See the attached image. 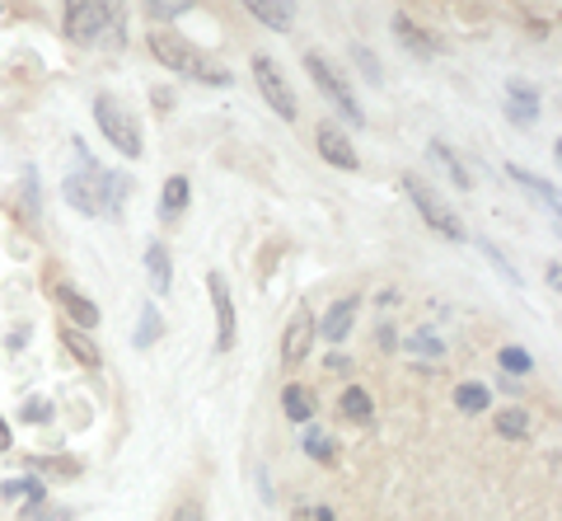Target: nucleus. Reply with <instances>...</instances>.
I'll use <instances>...</instances> for the list:
<instances>
[{
	"mask_svg": "<svg viewBox=\"0 0 562 521\" xmlns=\"http://www.w3.org/2000/svg\"><path fill=\"white\" fill-rule=\"evenodd\" d=\"M76 155H80V169L70 174V179L61 184V193L70 207H80L85 217H113L122 212V202H127V188L132 179L127 174H113V169H103L90 151H85V142H76Z\"/></svg>",
	"mask_w": 562,
	"mask_h": 521,
	"instance_id": "obj_1",
	"label": "nucleus"
},
{
	"mask_svg": "<svg viewBox=\"0 0 562 521\" xmlns=\"http://www.w3.org/2000/svg\"><path fill=\"white\" fill-rule=\"evenodd\" d=\"M150 52H155V62L169 66L173 76H188L198 85H231V71H225V66H216L206 52H198L183 33H173V29H150Z\"/></svg>",
	"mask_w": 562,
	"mask_h": 521,
	"instance_id": "obj_2",
	"label": "nucleus"
},
{
	"mask_svg": "<svg viewBox=\"0 0 562 521\" xmlns=\"http://www.w3.org/2000/svg\"><path fill=\"white\" fill-rule=\"evenodd\" d=\"M61 29L76 47H117L122 43V10L94 5V0H76V5H66Z\"/></svg>",
	"mask_w": 562,
	"mask_h": 521,
	"instance_id": "obj_3",
	"label": "nucleus"
},
{
	"mask_svg": "<svg viewBox=\"0 0 562 521\" xmlns=\"http://www.w3.org/2000/svg\"><path fill=\"white\" fill-rule=\"evenodd\" d=\"M305 66H310V80L319 85V95L338 109L351 128H366V113H361V103H357V90L347 85V76L333 66L328 57H319V52H305Z\"/></svg>",
	"mask_w": 562,
	"mask_h": 521,
	"instance_id": "obj_4",
	"label": "nucleus"
},
{
	"mask_svg": "<svg viewBox=\"0 0 562 521\" xmlns=\"http://www.w3.org/2000/svg\"><path fill=\"white\" fill-rule=\"evenodd\" d=\"M403 188H408L413 207H417L422 221H427L436 235H446V240H464V221L454 217V207H450L441 193H436V188H431L427 179H417V174H403Z\"/></svg>",
	"mask_w": 562,
	"mask_h": 521,
	"instance_id": "obj_5",
	"label": "nucleus"
},
{
	"mask_svg": "<svg viewBox=\"0 0 562 521\" xmlns=\"http://www.w3.org/2000/svg\"><path fill=\"white\" fill-rule=\"evenodd\" d=\"M94 123L103 132V142H113L122 155H132V160L146 151V146H140V123L127 109H122L113 95H94Z\"/></svg>",
	"mask_w": 562,
	"mask_h": 521,
	"instance_id": "obj_6",
	"label": "nucleus"
},
{
	"mask_svg": "<svg viewBox=\"0 0 562 521\" xmlns=\"http://www.w3.org/2000/svg\"><path fill=\"white\" fill-rule=\"evenodd\" d=\"M254 80H258V90H262V99H268V109L281 118V123H295V90L286 85V76L277 71V62L272 57H254Z\"/></svg>",
	"mask_w": 562,
	"mask_h": 521,
	"instance_id": "obj_7",
	"label": "nucleus"
},
{
	"mask_svg": "<svg viewBox=\"0 0 562 521\" xmlns=\"http://www.w3.org/2000/svg\"><path fill=\"white\" fill-rule=\"evenodd\" d=\"M314 339H319V329H314V310H310V306H301V310L291 315L286 334H281V362H286V367H301V362L310 357Z\"/></svg>",
	"mask_w": 562,
	"mask_h": 521,
	"instance_id": "obj_8",
	"label": "nucleus"
},
{
	"mask_svg": "<svg viewBox=\"0 0 562 521\" xmlns=\"http://www.w3.org/2000/svg\"><path fill=\"white\" fill-rule=\"evenodd\" d=\"M206 287H211V306H216V347H221V353H231V347H235V301H231V287H225L221 273H211Z\"/></svg>",
	"mask_w": 562,
	"mask_h": 521,
	"instance_id": "obj_9",
	"label": "nucleus"
},
{
	"mask_svg": "<svg viewBox=\"0 0 562 521\" xmlns=\"http://www.w3.org/2000/svg\"><path fill=\"white\" fill-rule=\"evenodd\" d=\"M314 142H319V155L328 165H338V169H357V146L347 142V132L338 123H319L314 128Z\"/></svg>",
	"mask_w": 562,
	"mask_h": 521,
	"instance_id": "obj_10",
	"label": "nucleus"
},
{
	"mask_svg": "<svg viewBox=\"0 0 562 521\" xmlns=\"http://www.w3.org/2000/svg\"><path fill=\"white\" fill-rule=\"evenodd\" d=\"M52 301H57L66 315H70V324L85 329V334H90V329H99V306H94L90 297H80L76 287H66V282H61V287H52Z\"/></svg>",
	"mask_w": 562,
	"mask_h": 521,
	"instance_id": "obj_11",
	"label": "nucleus"
},
{
	"mask_svg": "<svg viewBox=\"0 0 562 521\" xmlns=\"http://www.w3.org/2000/svg\"><path fill=\"white\" fill-rule=\"evenodd\" d=\"M357 310H361V301H357V297H342V301H333V306H328V315H324L319 324H314V329H319V334H324L328 343H342V339L351 334V329H357Z\"/></svg>",
	"mask_w": 562,
	"mask_h": 521,
	"instance_id": "obj_12",
	"label": "nucleus"
},
{
	"mask_svg": "<svg viewBox=\"0 0 562 521\" xmlns=\"http://www.w3.org/2000/svg\"><path fill=\"white\" fill-rule=\"evenodd\" d=\"M506 118L520 128H530L535 118H539V90L535 85H525V80H506Z\"/></svg>",
	"mask_w": 562,
	"mask_h": 521,
	"instance_id": "obj_13",
	"label": "nucleus"
},
{
	"mask_svg": "<svg viewBox=\"0 0 562 521\" xmlns=\"http://www.w3.org/2000/svg\"><path fill=\"white\" fill-rule=\"evenodd\" d=\"M427 160L441 165L446 179H450L454 188H473V184H479V179H473V169L464 165V155L454 151V146H446V142H431V146H427Z\"/></svg>",
	"mask_w": 562,
	"mask_h": 521,
	"instance_id": "obj_14",
	"label": "nucleus"
},
{
	"mask_svg": "<svg viewBox=\"0 0 562 521\" xmlns=\"http://www.w3.org/2000/svg\"><path fill=\"white\" fill-rule=\"evenodd\" d=\"M506 179H512V184H520V188H525V193H530V198H539L543 207H549V212H558V188H553L549 179H539V174H530L525 165H506Z\"/></svg>",
	"mask_w": 562,
	"mask_h": 521,
	"instance_id": "obj_15",
	"label": "nucleus"
},
{
	"mask_svg": "<svg viewBox=\"0 0 562 521\" xmlns=\"http://www.w3.org/2000/svg\"><path fill=\"white\" fill-rule=\"evenodd\" d=\"M61 343H66V353L80 362V367H103V353H99V343L85 334V329H76V324H66L61 329Z\"/></svg>",
	"mask_w": 562,
	"mask_h": 521,
	"instance_id": "obj_16",
	"label": "nucleus"
},
{
	"mask_svg": "<svg viewBox=\"0 0 562 521\" xmlns=\"http://www.w3.org/2000/svg\"><path fill=\"white\" fill-rule=\"evenodd\" d=\"M146 273H150V287L160 291V297H169V287H173V264H169V250L160 245V240H150V245H146Z\"/></svg>",
	"mask_w": 562,
	"mask_h": 521,
	"instance_id": "obj_17",
	"label": "nucleus"
},
{
	"mask_svg": "<svg viewBox=\"0 0 562 521\" xmlns=\"http://www.w3.org/2000/svg\"><path fill=\"white\" fill-rule=\"evenodd\" d=\"M394 33H398V43H408L417 57H431V52H441V43L431 38V33H422L408 14H394Z\"/></svg>",
	"mask_w": 562,
	"mask_h": 521,
	"instance_id": "obj_18",
	"label": "nucleus"
},
{
	"mask_svg": "<svg viewBox=\"0 0 562 521\" xmlns=\"http://www.w3.org/2000/svg\"><path fill=\"white\" fill-rule=\"evenodd\" d=\"M281 409H286L291 423H310L314 419V390L310 386H286L281 390Z\"/></svg>",
	"mask_w": 562,
	"mask_h": 521,
	"instance_id": "obj_19",
	"label": "nucleus"
},
{
	"mask_svg": "<svg viewBox=\"0 0 562 521\" xmlns=\"http://www.w3.org/2000/svg\"><path fill=\"white\" fill-rule=\"evenodd\" d=\"M183 212H188V179H183V174H173V179L165 184V193H160V217L179 221Z\"/></svg>",
	"mask_w": 562,
	"mask_h": 521,
	"instance_id": "obj_20",
	"label": "nucleus"
},
{
	"mask_svg": "<svg viewBox=\"0 0 562 521\" xmlns=\"http://www.w3.org/2000/svg\"><path fill=\"white\" fill-rule=\"evenodd\" d=\"M249 14H254L258 24H268V29H277V33H286L291 20H295V5H268V0H254Z\"/></svg>",
	"mask_w": 562,
	"mask_h": 521,
	"instance_id": "obj_21",
	"label": "nucleus"
},
{
	"mask_svg": "<svg viewBox=\"0 0 562 521\" xmlns=\"http://www.w3.org/2000/svg\"><path fill=\"white\" fill-rule=\"evenodd\" d=\"M371 413H375V399L366 395L361 386H347V395H342V419H351V423H371Z\"/></svg>",
	"mask_w": 562,
	"mask_h": 521,
	"instance_id": "obj_22",
	"label": "nucleus"
},
{
	"mask_svg": "<svg viewBox=\"0 0 562 521\" xmlns=\"http://www.w3.org/2000/svg\"><path fill=\"white\" fill-rule=\"evenodd\" d=\"M497 432L502 437H512V442L530 437V419H525V409H502L497 413Z\"/></svg>",
	"mask_w": 562,
	"mask_h": 521,
	"instance_id": "obj_23",
	"label": "nucleus"
},
{
	"mask_svg": "<svg viewBox=\"0 0 562 521\" xmlns=\"http://www.w3.org/2000/svg\"><path fill=\"white\" fill-rule=\"evenodd\" d=\"M165 334V324H160V310H155V306H146V310H140V329H136V347H150L155 339H160Z\"/></svg>",
	"mask_w": 562,
	"mask_h": 521,
	"instance_id": "obj_24",
	"label": "nucleus"
},
{
	"mask_svg": "<svg viewBox=\"0 0 562 521\" xmlns=\"http://www.w3.org/2000/svg\"><path fill=\"white\" fill-rule=\"evenodd\" d=\"M454 404H460L464 413H483L487 409V386H473V380H469V386L454 390Z\"/></svg>",
	"mask_w": 562,
	"mask_h": 521,
	"instance_id": "obj_25",
	"label": "nucleus"
},
{
	"mask_svg": "<svg viewBox=\"0 0 562 521\" xmlns=\"http://www.w3.org/2000/svg\"><path fill=\"white\" fill-rule=\"evenodd\" d=\"M188 10H192L188 0H169V5H165V0H155V5H146V14H150L155 24H165V20H183Z\"/></svg>",
	"mask_w": 562,
	"mask_h": 521,
	"instance_id": "obj_26",
	"label": "nucleus"
},
{
	"mask_svg": "<svg viewBox=\"0 0 562 521\" xmlns=\"http://www.w3.org/2000/svg\"><path fill=\"white\" fill-rule=\"evenodd\" d=\"M408 347H413L417 357H446V343L436 339V334H427V329H422V334H413V339H408Z\"/></svg>",
	"mask_w": 562,
	"mask_h": 521,
	"instance_id": "obj_27",
	"label": "nucleus"
},
{
	"mask_svg": "<svg viewBox=\"0 0 562 521\" xmlns=\"http://www.w3.org/2000/svg\"><path fill=\"white\" fill-rule=\"evenodd\" d=\"M535 362H530V353L525 347H502V372H512V376H525Z\"/></svg>",
	"mask_w": 562,
	"mask_h": 521,
	"instance_id": "obj_28",
	"label": "nucleus"
},
{
	"mask_svg": "<svg viewBox=\"0 0 562 521\" xmlns=\"http://www.w3.org/2000/svg\"><path fill=\"white\" fill-rule=\"evenodd\" d=\"M305 451L314 461H333V437H328V432H319V428H310L305 432Z\"/></svg>",
	"mask_w": 562,
	"mask_h": 521,
	"instance_id": "obj_29",
	"label": "nucleus"
},
{
	"mask_svg": "<svg viewBox=\"0 0 562 521\" xmlns=\"http://www.w3.org/2000/svg\"><path fill=\"white\" fill-rule=\"evenodd\" d=\"M351 57L361 62V76L371 80V85H384V71H380V62H375V52L371 47H351Z\"/></svg>",
	"mask_w": 562,
	"mask_h": 521,
	"instance_id": "obj_30",
	"label": "nucleus"
},
{
	"mask_svg": "<svg viewBox=\"0 0 562 521\" xmlns=\"http://www.w3.org/2000/svg\"><path fill=\"white\" fill-rule=\"evenodd\" d=\"M20 419H24V423H47V419H52V404H47V399H38V395H33L29 404L20 409Z\"/></svg>",
	"mask_w": 562,
	"mask_h": 521,
	"instance_id": "obj_31",
	"label": "nucleus"
},
{
	"mask_svg": "<svg viewBox=\"0 0 562 521\" xmlns=\"http://www.w3.org/2000/svg\"><path fill=\"white\" fill-rule=\"evenodd\" d=\"M483 254H487V264H492V268H497V273L506 277V282H512V287H520V273H516L512 264H506V258H502L497 250H492V245H483Z\"/></svg>",
	"mask_w": 562,
	"mask_h": 521,
	"instance_id": "obj_32",
	"label": "nucleus"
},
{
	"mask_svg": "<svg viewBox=\"0 0 562 521\" xmlns=\"http://www.w3.org/2000/svg\"><path fill=\"white\" fill-rule=\"evenodd\" d=\"M5 498H29V502H38L43 494H38V484H29V479H20V484H5Z\"/></svg>",
	"mask_w": 562,
	"mask_h": 521,
	"instance_id": "obj_33",
	"label": "nucleus"
},
{
	"mask_svg": "<svg viewBox=\"0 0 562 521\" xmlns=\"http://www.w3.org/2000/svg\"><path fill=\"white\" fill-rule=\"evenodd\" d=\"M324 367H328V372H338V376H342V372H347V367H351V362H347V357H342V353H333V357H328V362H324Z\"/></svg>",
	"mask_w": 562,
	"mask_h": 521,
	"instance_id": "obj_34",
	"label": "nucleus"
},
{
	"mask_svg": "<svg viewBox=\"0 0 562 521\" xmlns=\"http://www.w3.org/2000/svg\"><path fill=\"white\" fill-rule=\"evenodd\" d=\"M173 521H202V508H198V502H188V508H183L179 517H173Z\"/></svg>",
	"mask_w": 562,
	"mask_h": 521,
	"instance_id": "obj_35",
	"label": "nucleus"
},
{
	"mask_svg": "<svg viewBox=\"0 0 562 521\" xmlns=\"http://www.w3.org/2000/svg\"><path fill=\"white\" fill-rule=\"evenodd\" d=\"M0 451H10V423L0 419Z\"/></svg>",
	"mask_w": 562,
	"mask_h": 521,
	"instance_id": "obj_36",
	"label": "nucleus"
},
{
	"mask_svg": "<svg viewBox=\"0 0 562 521\" xmlns=\"http://www.w3.org/2000/svg\"><path fill=\"white\" fill-rule=\"evenodd\" d=\"M295 521H314V517H310V508H301V512H295Z\"/></svg>",
	"mask_w": 562,
	"mask_h": 521,
	"instance_id": "obj_37",
	"label": "nucleus"
}]
</instances>
